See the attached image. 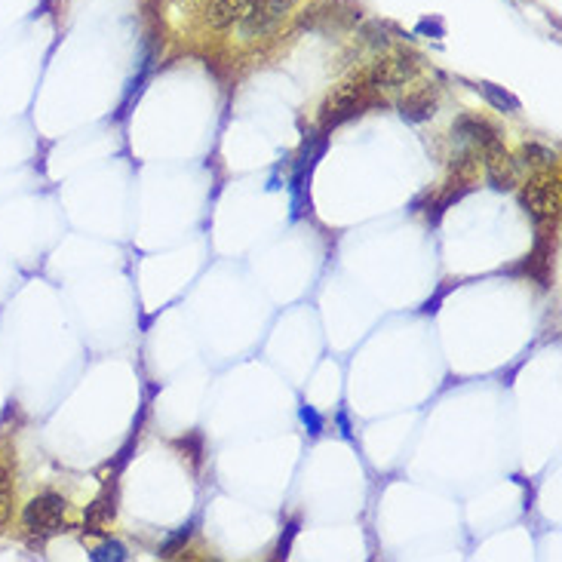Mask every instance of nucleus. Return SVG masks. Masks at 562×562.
Instances as JSON below:
<instances>
[{
    "instance_id": "18",
    "label": "nucleus",
    "mask_w": 562,
    "mask_h": 562,
    "mask_svg": "<svg viewBox=\"0 0 562 562\" xmlns=\"http://www.w3.org/2000/svg\"><path fill=\"white\" fill-rule=\"evenodd\" d=\"M418 32L433 34V37H443V25H440L437 19H422V22H418Z\"/></svg>"
},
{
    "instance_id": "17",
    "label": "nucleus",
    "mask_w": 562,
    "mask_h": 562,
    "mask_svg": "<svg viewBox=\"0 0 562 562\" xmlns=\"http://www.w3.org/2000/svg\"><path fill=\"white\" fill-rule=\"evenodd\" d=\"M522 154L535 157V163H553V154L547 151V148H541V145H526V148H522Z\"/></svg>"
},
{
    "instance_id": "4",
    "label": "nucleus",
    "mask_w": 562,
    "mask_h": 562,
    "mask_svg": "<svg viewBox=\"0 0 562 562\" xmlns=\"http://www.w3.org/2000/svg\"><path fill=\"white\" fill-rule=\"evenodd\" d=\"M418 65L412 62V59H403V56H394V59H381V62H375V68L366 74V84L369 89H396L403 84H409L412 77H415Z\"/></svg>"
},
{
    "instance_id": "11",
    "label": "nucleus",
    "mask_w": 562,
    "mask_h": 562,
    "mask_svg": "<svg viewBox=\"0 0 562 562\" xmlns=\"http://www.w3.org/2000/svg\"><path fill=\"white\" fill-rule=\"evenodd\" d=\"M95 562H102V559H117V562H123L126 559V547L123 544H117V541H108V544H102V547H95L93 553H89Z\"/></svg>"
},
{
    "instance_id": "2",
    "label": "nucleus",
    "mask_w": 562,
    "mask_h": 562,
    "mask_svg": "<svg viewBox=\"0 0 562 562\" xmlns=\"http://www.w3.org/2000/svg\"><path fill=\"white\" fill-rule=\"evenodd\" d=\"M65 511H68V501H65L62 494L43 492L25 507L22 522H25V529L32 531V535L52 538V535H59V531L68 529V522H65Z\"/></svg>"
},
{
    "instance_id": "12",
    "label": "nucleus",
    "mask_w": 562,
    "mask_h": 562,
    "mask_svg": "<svg viewBox=\"0 0 562 562\" xmlns=\"http://www.w3.org/2000/svg\"><path fill=\"white\" fill-rule=\"evenodd\" d=\"M6 513H10V474L0 467V522H6Z\"/></svg>"
},
{
    "instance_id": "19",
    "label": "nucleus",
    "mask_w": 562,
    "mask_h": 562,
    "mask_svg": "<svg viewBox=\"0 0 562 562\" xmlns=\"http://www.w3.org/2000/svg\"><path fill=\"white\" fill-rule=\"evenodd\" d=\"M178 4H182V6H194L197 0H178Z\"/></svg>"
},
{
    "instance_id": "14",
    "label": "nucleus",
    "mask_w": 562,
    "mask_h": 562,
    "mask_svg": "<svg viewBox=\"0 0 562 562\" xmlns=\"http://www.w3.org/2000/svg\"><path fill=\"white\" fill-rule=\"evenodd\" d=\"M302 422L307 424V433H311V437H320V433H323V418L311 406H302Z\"/></svg>"
},
{
    "instance_id": "16",
    "label": "nucleus",
    "mask_w": 562,
    "mask_h": 562,
    "mask_svg": "<svg viewBox=\"0 0 562 562\" xmlns=\"http://www.w3.org/2000/svg\"><path fill=\"white\" fill-rule=\"evenodd\" d=\"M449 289H455V283H446V286H440V289H437V295H433L431 302H424L422 313H437V311H440V302H443V298L449 295Z\"/></svg>"
},
{
    "instance_id": "5",
    "label": "nucleus",
    "mask_w": 562,
    "mask_h": 562,
    "mask_svg": "<svg viewBox=\"0 0 562 562\" xmlns=\"http://www.w3.org/2000/svg\"><path fill=\"white\" fill-rule=\"evenodd\" d=\"M557 200H559L557 182H529L520 194V204L535 224H544L547 219L557 215Z\"/></svg>"
},
{
    "instance_id": "15",
    "label": "nucleus",
    "mask_w": 562,
    "mask_h": 562,
    "mask_svg": "<svg viewBox=\"0 0 562 562\" xmlns=\"http://www.w3.org/2000/svg\"><path fill=\"white\" fill-rule=\"evenodd\" d=\"M200 443H204V440H200V433H191V437L187 440H178V449H191V458H194V464H200V455H204V449H200Z\"/></svg>"
},
{
    "instance_id": "3",
    "label": "nucleus",
    "mask_w": 562,
    "mask_h": 562,
    "mask_svg": "<svg viewBox=\"0 0 562 562\" xmlns=\"http://www.w3.org/2000/svg\"><path fill=\"white\" fill-rule=\"evenodd\" d=\"M479 154H483L485 178H489V185L494 191H511V187H516V160L507 154L504 141L498 136L485 139L483 145H479Z\"/></svg>"
},
{
    "instance_id": "8",
    "label": "nucleus",
    "mask_w": 562,
    "mask_h": 562,
    "mask_svg": "<svg viewBox=\"0 0 562 562\" xmlns=\"http://www.w3.org/2000/svg\"><path fill=\"white\" fill-rule=\"evenodd\" d=\"M111 520H114V498L104 492L93 501V504H89V511L84 513V531H89V535H99Z\"/></svg>"
},
{
    "instance_id": "10",
    "label": "nucleus",
    "mask_w": 562,
    "mask_h": 562,
    "mask_svg": "<svg viewBox=\"0 0 562 562\" xmlns=\"http://www.w3.org/2000/svg\"><path fill=\"white\" fill-rule=\"evenodd\" d=\"M191 529H194V522H187V526H182L178 531H172L167 541L160 544V557H176L178 547L187 544V538H191Z\"/></svg>"
},
{
    "instance_id": "1",
    "label": "nucleus",
    "mask_w": 562,
    "mask_h": 562,
    "mask_svg": "<svg viewBox=\"0 0 562 562\" xmlns=\"http://www.w3.org/2000/svg\"><path fill=\"white\" fill-rule=\"evenodd\" d=\"M295 6V0H249V6L240 16V37L243 41H258L286 22Z\"/></svg>"
},
{
    "instance_id": "7",
    "label": "nucleus",
    "mask_w": 562,
    "mask_h": 562,
    "mask_svg": "<svg viewBox=\"0 0 562 562\" xmlns=\"http://www.w3.org/2000/svg\"><path fill=\"white\" fill-rule=\"evenodd\" d=\"M249 6V0H209V25L219 28V32H224V28H231L234 22H240V16H243V10Z\"/></svg>"
},
{
    "instance_id": "6",
    "label": "nucleus",
    "mask_w": 562,
    "mask_h": 562,
    "mask_svg": "<svg viewBox=\"0 0 562 562\" xmlns=\"http://www.w3.org/2000/svg\"><path fill=\"white\" fill-rule=\"evenodd\" d=\"M400 114L403 120H409V123H424V120H431L437 114V89L431 84L415 89V93L400 102Z\"/></svg>"
},
{
    "instance_id": "13",
    "label": "nucleus",
    "mask_w": 562,
    "mask_h": 562,
    "mask_svg": "<svg viewBox=\"0 0 562 562\" xmlns=\"http://www.w3.org/2000/svg\"><path fill=\"white\" fill-rule=\"evenodd\" d=\"M295 535H298V520H292L289 526H286V535L280 538V547H276V559H286V557H289V550H292V541H295Z\"/></svg>"
},
{
    "instance_id": "9",
    "label": "nucleus",
    "mask_w": 562,
    "mask_h": 562,
    "mask_svg": "<svg viewBox=\"0 0 562 562\" xmlns=\"http://www.w3.org/2000/svg\"><path fill=\"white\" fill-rule=\"evenodd\" d=\"M479 93L485 95V99H489L494 108L498 111H507V114H513V111H520V99H516V95H511L507 93L504 86H494V84H479L476 86Z\"/></svg>"
}]
</instances>
